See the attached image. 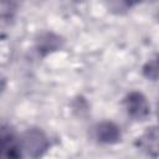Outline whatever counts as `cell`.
<instances>
[{"label": "cell", "mask_w": 159, "mask_h": 159, "mask_svg": "<svg viewBox=\"0 0 159 159\" xmlns=\"http://www.w3.org/2000/svg\"><path fill=\"white\" fill-rule=\"evenodd\" d=\"M21 143L6 127L0 125V159H20Z\"/></svg>", "instance_id": "obj_1"}, {"label": "cell", "mask_w": 159, "mask_h": 159, "mask_svg": "<svg viewBox=\"0 0 159 159\" xmlns=\"http://www.w3.org/2000/svg\"><path fill=\"white\" fill-rule=\"evenodd\" d=\"M1 82H2V81L0 80V91H1V88H2V83H1Z\"/></svg>", "instance_id": "obj_5"}, {"label": "cell", "mask_w": 159, "mask_h": 159, "mask_svg": "<svg viewBox=\"0 0 159 159\" xmlns=\"http://www.w3.org/2000/svg\"><path fill=\"white\" fill-rule=\"evenodd\" d=\"M125 103H127L128 113L133 118H143L149 113V106L142 93L138 92L129 93L125 99Z\"/></svg>", "instance_id": "obj_3"}, {"label": "cell", "mask_w": 159, "mask_h": 159, "mask_svg": "<svg viewBox=\"0 0 159 159\" xmlns=\"http://www.w3.org/2000/svg\"><path fill=\"white\" fill-rule=\"evenodd\" d=\"M96 137L103 143H116L120 138V132L117 125L111 122H102L96 127Z\"/></svg>", "instance_id": "obj_4"}, {"label": "cell", "mask_w": 159, "mask_h": 159, "mask_svg": "<svg viewBox=\"0 0 159 159\" xmlns=\"http://www.w3.org/2000/svg\"><path fill=\"white\" fill-rule=\"evenodd\" d=\"M46 147H47V140L42 132L32 129V130H27L26 134L24 135V148L27 149L30 155L32 157L41 155L42 152L46 149Z\"/></svg>", "instance_id": "obj_2"}]
</instances>
